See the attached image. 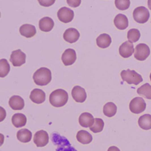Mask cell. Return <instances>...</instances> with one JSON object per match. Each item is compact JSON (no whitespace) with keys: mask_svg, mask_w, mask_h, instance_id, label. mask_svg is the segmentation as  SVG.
<instances>
[{"mask_svg":"<svg viewBox=\"0 0 151 151\" xmlns=\"http://www.w3.org/2000/svg\"><path fill=\"white\" fill-rule=\"evenodd\" d=\"M12 122L15 127L21 128L25 126L27 123V117L24 114L17 113L12 116Z\"/></svg>","mask_w":151,"mask_h":151,"instance_id":"23","label":"cell"},{"mask_svg":"<svg viewBox=\"0 0 151 151\" xmlns=\"http://www.w3.org/2000/svg\"><path fill=\"white\" fill-rule=\"evenodd\" d=\"M19 31L22 36L28 38L32 37L37 33L36 27L34 25L28 24L21 26Z\"/></svg>","mask_w":151,"mask_h":151,"instance_id":"19","label":"cell"},{"mask_svg":"<svg viewBox=\"0 0 151 151\" xmlns=\"http://www.w3.org/2000/svg\"><path fill=\"white\" fill-rule=\"evenodd\" d=\"M38 2H39L41 6L45 7H49L50 6H52L54 3L55 2V0H52V1H41L39 0L38 1Z\"/></svg>","mask_w":151,"mask_h":151,"instance_id":"32","label":"cell"},{"mask_svg":"<svg viewBox=\"0 0 151 151\" xmlns=\"http://www.w3.org/2000/svg\"><path fill=\"white\" fill-rule=\"evenodd\" d=\"M67 3L70 6L73 8L77 7L80 6L81 4V1L80 0H77V1H70L68 0L67 1Z\"/></svg>","mask_w":151,"mask_h":151,"instance_id":"33","label":"cell"},{"mask_svg":"<svg viewBox=\"0 0 151 151\" xmlns=\"http://www.w3.org/2000/svg\"><path fill=\"white\" fill-rule=\"evenodd\" d=\"M32 101L36 104H40L45 100L46 94L43 90L34 89L31 92L29 97Z\"/></svg>","mask_w":151,"mask_h":151,"instance_id":"15","label":"cell"},{"mask_svg":"<svg viewBox=\"0 0 151 151\" xmlns=\"http://www.w3.org/2000/svg\"><path fill=\"white\" fill-rule=\"evenodd\" d=\"M34 83L38 86L47 85L52 79V72L46 68H41L34 73L33 76Z\"/></svg>","mask_w":151,"mask_h":151,"instance_id":"3","label":"cell"},{"mask_svg":"<svg viewBox=\"0 0 151 151\" xmlns=\"http://www.w3.org/2000/svg\"><path fill=\"white\" fill-rule=\"evenodd\" d=\"M147 5L149 9L151 10V0H148L147 1Z\"/></svg>","mask_w":151,"mask_h":151,"instance_id":"35","label":"cell"},{"mask_svg":"<svg viewBox=\"0 0 151 151\" xmlns=\"http://www.w3.org/2000/svg\"><path fill=\"white\" fill-rule=\"evenodd\" d=\"M139 125L143 129L147 130L151 129V115L145 114L141 116L138 121Z\"/></svg>","mask_w":151,"mask_h":151,"instance_id":"25","label":"cell"},{"mask_svg":"<svg viewBox=\"0 0 151 151\" xmlns=\"http://www.w3.org/2000/svg\"><path fill=\"white\" fill-rule=\"evenodd\" d=\"M9 104L14 110H21L24 108V101L23 98L18 95H14L9 99Z\"/></svg>","mask_w":151,"mask_h":151,"instance_id":"17","label":"cell"},{"mask_svg":"<svg viewBox=\"0 0 151 151\" xmlns=\"http://www.w3.org/2000/svg\"><path fill=\"white\" fill-rule=\"evenodd\" d=\"M51 140L57 146L56 151H78L74 147L67 138L57 132H54L51 135Z\"/></svg>","mask_w":151,"mask_h":151,"instance_id":"2","label":"cell"},{"mask_svg":"<svg viewBox=\"0 0 151 151\" xmlns=\"http://www.w3.org/2000/svg\"><path fill=\"white\" fill-rule=\"evenodd\" d=\"M71 95L75 101L79 103L84 102L87 98L85 90L79 86H76L73 88Z\"/></svg>","mask_w":151,"mask_h":151,"instance_id":"12","label":"cell"},{"mask_svg":"<svg viewBox=\"0 0 151 151\" xmlns=\"http://www.w3.org/2000/svg\"><path fill=\"white\" fill-rule=\"evenodd\" d=\"M17 139L21 142L28 143L31 140L32 133L28 129H21L17 132Z\"/></svg>","mask_w":151,"mask_h":151,"instance_id":"24","label":"cell"},{"mask_svg":"<svg viewBox=\"0 0 151 151\" xmlns=\"http://www.w3.org/2000/svg\"><path fill=\"white\" fill-rule=\"evenodd\" d=\"M112 42L111 37L106 33L101 34L96 39L97 45L101 48H106L109 47Z\"/></svg>","mask_w":151,"mask_h":151,"instance_id":"22","label":"cell"},{"mask_svg":"<svg viewBox=\"0 0 151 151\" xmlns=\"http://www.w3.org/2000/svg\"><path fill=\"white\" fill-rule=\"evenodd\" d=\"M150 80H151V74H150Z\"/></svg>","mask_w":151,"mask_h":151,"instance_id":"36","label":"cell"},{"mask_svg":"<svg viewBox=\"0 0 151 151\" xmlns=\"http://www.w3.org/2000/svg\"><path fill=\"white\" fill-rule=\"evenodd\" d=\"M137 93L139 95L145 96L146 99L151 100V86L148 83H146L138 88Z\"/></svg>","mask_w":151,"mask_h":151,"instance_id":"27","label":"cell"},{"mask_svg":"<svg viewBox=\"0 0 151 151\" xmlns=\"http://www.w3.org/2000/svg\"><path fill=\"white\" fill-rule=\"evenodd\" d=\"M10 65L5 59L0 60V77L4 78L7 76L10 71Z\"/></svg>","mask_w":151,"mask_h":151,"instance_id":"28","label":"cell"},{"mask_svg":"<svg viewBox=\"0 0 151 151\" xmlns=\"http://www.w3.org/2000/svg\"><path fill=\"white\" fill-rule=\"evenodd\" d=\"M78 122L79 124L82 127L90 128L94 124V117L90 113L85 112L80 115L78 119Z\"/></svg>","mask_w":151,"mask_h":151,"instance_id":"16","label":"cell"},{"mask_svg":"<svg viewBox=\"0 0 151 151\" xmlns=\"http://www.w3.org/2000/svg\"><path fill=\"white\" fill-rule=\"evenodd\" d=\"M121 76L123 81L129 84L137 85L143 81L141 75L135 70L130 69L122 70L121 73Z\"/></svg>","mask_w":151,"mask_h":151,"instance_id":"4","label":"cell"},{"mask_svg":"<svg viewBox=\"0 0 151 151\" xmlns=\"http://www.w3.org/2000/svg\"><path fill=\"white\" fill-rule=\"evenodd\" d=\"M107 151H121L119 148L116 146H113L110 147L108 149Z\"/></svg>","mask_w":151,"mask_h":151,"instance_id":"34","label":"cell"},{"mask_svg":"<svg viewBox=\"0 0 151 151\" xmlns=\"http://www.w3.org/2000/svg\"><path fill=\"white\" fill-rule=\"evenodd\" d=\"M114 24L118 29L124 30L128 27L129 21L126 16L122 14H118L114 19Z\"/></svg>","mask_w":151,"mask_h":151,"instance_id":"20","label":"cell"},{"mask_svg":"<svg viewBox=\"0 0 151 151\" xmlns=\"http://www.w3.org/2000/svg\"><path fill=\"white\" fill-rule=\"evenodd\" d=\"M76 138L78 142L83 145L90 144L93 140L92 136L84 130H81L77 132Z\"/></svg>","mask_w":151,"mask_h":151,"instance_id":"21","label":"cell"},{"mask_svg":"<svg viewBox=\"0 0 151 151\" xmlns=\"http://www.w3.org/2000/svg\"><path fill=\"white\" fill-rule=\"evenodd\" d=\"M119 52L121 56L123 58L130 57L134 52L133 44L129 41H125L120 46Z\"/></svg>","mask_w":151,"mask_h":151,"instance_id":"13","label":"cell"},{"mask_svg":"<svg viewBox=\"0 0 151 151\" xmlns=\"http://www.w3.org/2000/svg\"><path fill=\"white\" fill-rule=\"evenodd\" d=\"M140 37V32L137 29H131L127 33V38L132 43H136L138 41Z\"/></svg>","mask_w":151,"mask_h":151,"instance_id":"30","label":"cell"},{"mask_svg":"<svg viewBox=\"0 0 151 151\" xmlns=\"http://www.w3.org/2000/svg\"><path fill=\"white\" fill-rule=\"evenodd\" d=\"M133 17L137 22L144 24L148 21L150 17V13L145 7H138L133 11Z\"/></svg>","mask_w":151,"mask_h":151,"instance_id":"5","label":"cell"},{"mask_svg":"<svg viewBox=\"0 0 151 151\" xmlns=\"http://www.w3.org/2000/svg\"><path fill=\"white\" fill-rule=\"evenodd\" d=\"M61 59L65 66L72 65L75 63L77 59L76 51L71 48L66 49L62 55Z\"/></svg>","mask_w":151,"mask_h":151,"instance_id":"11","label":"cell"},{"mask_svg":"<svg viewBox=\"0 0 151 151\" xmlns=\"http://www.w3.org/2000/svg\"><path fill=\"white\" fill-rule=\"evenodd\" d=\"M117 109V106L114 102H109L103 107V113L107 117H112L115 115Z\"/></svg>","mask_w":151,"mask_h":151,"instance_id":"26","label":"cell"},{"mask_svg":"<svg viewBox=\"0 0 151 151\" xmlns=\"http://www.w3.org/2000/svg\"><path fill=\"white\" fill-rule=\"evenodd\" d=\"M54 24L53 20L47 17H43L40 19L39 23V26L40 30L45 32L51 31L53 28Z\"/></svg>","mask_w":151,"mask_h":151,"instance_id":"18","label":"cell"},{"mask_svg":"<svg viewBox=\"0 0 151 151\" xmlns=\"http://www.w3.org/2000/svg\"><path fill=\"white\" fill-rule=\"evenodd\" d=\"M26 55L21 49L12 52L10 61L14 67H20L26 62Z\"/></svg>","mask_w":151,"mask_h":151,"instance_id":"8","label":"cell"},{"mask_svg":"<svg viewBox=\"0 0 151 151\" xmlns=\"http://www.w3.org/2000/svg\"><path fill=\"white\" fill-rule=\"evenodd\" d=\"M129 109L134 114H139L145 110L146 103L143 98L136 97L131 101L129 105Z\"/></svg>","mask_w":151,"mask_h":151,"instance_id":"6","label":"cell"},{"mask_svg":"<svg viewBox=\"0 0 151 151\" xmlns=\"http://www.w3.org/2000/svg\"><path fill=\"white\" fill-rule=\"evenodd\" d=\"M104 127V122L101 118H96L94 119L93 125L90 128V130L93 133H99L103 130Z\"/></svg>","mask_w":151,"mask_h":151,"instance_id":"29","label":"cell"},{"mask_svg":"<svg viewBox=\"0 0 151 151\" xmlns=\"http://www.w3.org/2000/svg\"><path fill=\"white\" fill-rule=\"evenodd\" d=\"M115 4L119 10H125L129 7L130 1L129 0H116Z\"/></svg>","mask_w":151,"mask_h":151,"instance_id":"31","label":"cell"},{"mask_svg":"<svg viewBox=\"0 0 151 151\" xmlns=\"http://www.w3.org/2000/svg\"><path fill=\"white\" fill-rule=\"evenodd\" d=\"M57 17L61 22L64 23H68L73 20L74 12L70 9L63 7L60 9L57 12Z\"/></svg>","mask_w":151,"mask_h":151,"instance_id":"10","label":"cell"},{"mask_svg":"<svg viewBox=\"0 0 151 151\" xmlns=\"http://www.w3.org/2000/svg\"><path fill=\"white\" fill-rule=\"evenodd\" d=\"M150 50L149 47L145 44H138L135 47L134 57L139 61H144L149 56Z\"/></svg>","mask_w":151,"mask_h":151,"instance_id":"7","label":"cell"},{"mask_svg":"<svg viewBox=\"0 0 151 151\" xmlns=\"http://www.w3.org/2000/svg\"><path fill=\"white\" fill-rule=\"evenodd\" d=\"M79 32L75 28H69L65 31L63 34V39L70 44L76 42L80 37Z\"/></svg>","mask_w":151,"mask_h":151,"instance_id":"14","label":"cell"},{"mask_svg":"<svg viewBox=\"0 0 151 151\" xmlns=\"http://www.w3.org/2000/svg\"><path fill=\"white\" fill-rule=\"evenodd\" d=\"M68 94L65 90L57 89L50 94L49 101L55 107H61L66 105L68 100Z\"/></svg>","mask_w":151,"mask_h":151,"instance_id":"1","label":"cell"},{"mask_svg":"<svg viewBox=\"0 0 151 151\" xmlns=\"http://www.w3.org/2000/svg\"><path fill=\"white\" fill-rule=\"evenodd\" d=\"M49 139L47 132L41 130L36 132L33 138V141L38 147H43L48 144Z\"/></svg>","mask_w":151,"mask_h":151,"instance_id":"9","label":"cell"}]
</instances>
